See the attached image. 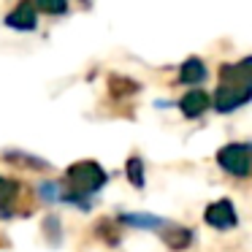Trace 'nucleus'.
<instances>
[{"mask_svg":"<svg viewBox=\"0 0 252 252\" xmlns=\"http://www.w3.org/2000/svg\"><path fill=\"white\" fill-rule=\"evenodd\" d=\"M106 171L100 168L98 163L93 160H82V163H73L71 168L65 171V185H68V192L65 195L71 201H79V198H87L93 192H98L100 187L106 185Z\"/></svg>","mask_w":252,"mask_h":252,"instance_id":"obj_1","label":"nucleus"},{"mask_svg":"<svg viewBox=\"0 0 252 252\" xmlns=\"http://www.w3.org/2000/svg\"><path fill=\"white\" fill-rule=\"evenodd\" d=\"M217 163L225 174L230 176H250L252 174V158H250V144H228L217 152Z\"/></svg>","mask_w":252,"mask_h":252,"instance_id":"obj_2","label":"nucleus"},{"mask_svg":"<svg viewBox=\"0 0 252 252\" xmlns=\"http://www.w3.org/2000/svg\"><path fill=\"white\" fill-rule=\"evenodd\" d=\"M252 100V90L247 87H236V84H220L217 93H214L212 103L217 111H222V114H228V111H236L241 109L244 103H250Z\"/></svg>","mask_w":252,"mask_h":252,"instance_id":"obj_3","label":"nucleus"},{"mask_svg":"<svg viewBox=\"0 0 252 252\" xmlns=\"http://www.w3.org/2000/svg\"><path fill=\"white\" fill-rule=\"evenodd\" d=\"M203 220H206L212 228H217V230L236 228V222H239V217H236V206L230 203V198H220V201L212 203V206H206Z\"/></svg>","mask_w":252,"mask_h":252,"instance_id":"obj_4","label":"nucleus"},{"mask_svg":"<svg viewBox=\"0 0 252 252\" xmlns=\"http://www.w3.org/2000/svg\"><path fill=\"white\" fill-rule=\"evenodd\" d=\"M220 84H236V87L252 90V57H244L241 63H225L220 68Z\"/></svg>","mask_w":252,"mask_h":252,"instance_id":"obj_5","label":"nucleus"},{"mask_svg":"<svg viewBox=\"0 0 252 252\" xmlns=\"http://www.w3.org/2000/svg\"><path fill=\"white\" fill-rule=\"evenodd\" d=\"M209 103H212V100H209V95L203 93V90H190V93L179 100V109L187 120H195V117H201L203 111L209 109Z\"/></svg>","mask_w":252,"mask_h":252,"instance_id":"obj_6","label":"nucleus"},{"mask_svg":"<svg viewBox=\"0 0 252 252\" xmlns=\"http://www.w3.org/2000/svg\"><path fill=\"white\" fill-rule=\"evenodd\" d=\"M35 22H38L35 8L28 6V3H19V6L6 17V25H8V28H14V30H33Z\"/></svg>","mask_w":252,"mask_h":252,"instance_id":"obj_7","label":"nucleus"},{"mask_svg":"<svg viewBox=\"0 0 252 252\" xmlns=\"http://www.w3.org/2000/svg\"><path fill=\"white\" fill-rule=\"evenodd\" d=\"M206 79V65H203L198 57H190V60L182 63L179 68V82L182 84H201Z\"/></svg>","mask_w":252,"mask_h":252,"instance_id":"obj_8","label":"nucleus"},{"mask_svg":"<svg viewBox=\"0 0 252 252\" xmlns=\"http://www.w3.org/2000/svg\"><path fill=\"white\" fill-rule=\"evenodd\" d=\"M163 241L168 247H174V250H185L192 241V230L182 228V225H168V233H163Z\"/></svg>","mask_w":252,"mask_h":252,"instance_id":"obj_9","label":"nucleus"},{"mask_svg":"<svg viewBox=\"0 0 252 252\" xmlns=\"http://www.w3.org/2000/svg\"><path fill=\"white\" fill-rule=\"evenodd\" d=\"M17 195H19V185H17V182L0 176V212L8 214V209H11V203L17 201Z\"/></svg>","mask_w":252,"mask_h":252,"instance_id":"obj_10","label":"nucleus"},{"mask_svg":"<svg viewBox=\"0 0 252 252\" xmlns=\"http://www.w3.org/2000/svg\"><path fill=\"white\" fill-rule=\"evenodd\" d=\"M122 222L133 225V228H149V230H155V228H163V225H168L165 220H160V217H152V214H122Z\"/></svg>","mask_w":252,"mask_h":252,"instance_id":"obj_11","label":"nucleus"},{"mask_svg":"<svg viewBox=\"0 0 252 252\" xmlns=\"http://www.w3.org/2000/svg\"><path fill=\"white\" fill-rule=\"evenodd\" d=\"M127 179H130L136 187H144V168H141V160L138 158L127 160Z\"/></svg>","mask_w":252,"mask_h":252,"instance_id":"obj_12","label":"nucleus"},{"mask_svg":"<svg viewBox=\"0 0 252 252\" xmlns=\"http://www.w3.org/2000/svg\"><path fill=\"white\" fill-rule=\"evenodd\" d=\"M41 11H46V14H63V11H68V6L65 3H41Z\"/></svg>","mask_w":252,"mask_h":252,"instance_id":"obj_13","label":"nucleus"},{"mask_svg":"<svg viewBox=\"0 0 252 252\" xmlns=\"http://www.w3.org/2000/svg\"><path fill=\"white\" fill-rule=\"evenodd\" d=\"M250 158H252V144H250Z\"/></svg>","mask_w":252,"mask_h":252,"instance_id":"obj_14","label":"nucleus"}]
</instances>
